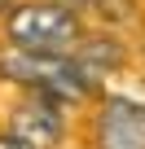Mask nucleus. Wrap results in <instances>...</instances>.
Segmentation results:
<instances>
[{
  "label": "nucleus",
  "instance_id": "nucleus-1",
  "mask_svg": "<svg viewBox=\"0 0 145 149\" xmlns=\"http://www.w3.org/2000/svg\"><path fill=\"white\" fill-rule=\"evenodd\" d=\"M5 35L13 48L27 53H53V57H70L75 44L84 40L79 31V13H70L53 0H31V5H13L5 18Z\"/></svg>",
  "mask_w": 145,
  "mask_h": 149
},
{
  "label": "nucleus",
  "instance_id": "nucleus-2",
  "mask_svg": "<svg viewBox=\"0 0 145 149\" xmlns=\"http://www.w3.org/2000/svg\"><path fill=\"white\" fill-rule=\"evenodd\" d=\"M0 74H9V79H18L22 88H31L35 97L44 101H79L92 84H88V74L70 61V57H53V53H27V48H5L0 53Z\"/></svg>",
  "mask_w": 145,
  "mask_h": 149
},
{
  "label": "nucleus",
  "instance_id": "nucleus-3",
  "mask_svg": "<svg viewBox=\"0 0 145 149\" xmlns=\"http://www.w3.org/2000/svg\"><path fill=\"white\" fill-rule=\"evenodd\" d=\"M97 145L101 149H145V105L136 101H106L97 114Z\"/></svg>",
  "mask_w": 145,
  "mask_h": 149
},
{
  "label": "nucleus",
  "instance_id": "nucleus-4",
  "mask_svg": "<svg viewBox=\"0 0 145 149\" xmlns=\"http://www.w3.org/2000/svg\"><path fill=\"white\" fill-rule=\"evenodd\" d=\"M9 136L22 140L27 149H53L57 136H62V114H57V101H27L22 110H13V123H9Z\"/></svg>",
  "mask_w": 145,
  "mask_h": 149
},
{
  "label": "nucleus",
  "instance_id": "nucleus-5",
  "mask_svg": "<svg viewBox=\"0 0 145 149\" xmlns=\"http://www.w3.org/2000/svg\"><path fill=\"white\" fill-rule=\"evenodd\" d=\"M70 61H75V66L88 74V84H92V79H101V74L119 70L123 48H119V40H79L75 53H70Z\"/></svg>",
  "mask_w": 145,
  "mask_h": 149
},
{
  "label": "nucleus",
  "instance_id": "nucleus-6",
  "mask_svg": "<svg viewBox=\"0 0 145 149\" xmlns=\"http://www.w3.org/2000/svg\"><path fill=\"white\" fill-rule=\"evenodd\" d=\"M53 5H62V9H70V13H79V9L92 5V0H53Z\"/></svg>",
  "mask_w": 145,
  "mask_h": 149
},
{
  "label": "nucleus",
  "instance_id": "nucleus-7",
  "mask_svg": "<svg viewBox=\"0 0 145 149\" xmlns=\"http://www.w3.org/2000/svg\"><path fill=\"white\" fill-rule=\"evenodd\" d=\"M0 149H27L22 140H13V136H0Z\"/></svg>",
  "mask_w": 145,
  "mask_h": 149
},
{
  "label": "nucleus",
  "instance_id": "nucleus-8",
  "mask_svg": "<svg viewBox=\"0 0 145 149\" xmlns=\"http://www.w3.org/2000/svg\"><path fill=\"white\" fill-rule=\"evenodd\" d=\"M0 9H9V0H0Z\"/></svg>",
  "mask_w": 145,
  "mask_h": 149
}]
</instances>
